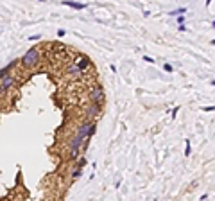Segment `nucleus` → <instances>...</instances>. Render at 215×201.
I'll list each match as a JSON object with an SVG mask.
<instances>
[{"mask_svg":"<svg viewBox=\"0 0 215 201\" xmlns=\"http://www.w3.org/2000/svg\"><path fill=\"white\" fill-rule=\"evenodd\" d=\"M38 59H40V52H38L36 47H32V49H29V50L25 52V56L22 58V63H23V66L31 68V66H34V65L38 63Z\"/></svg>","mask_w":215,"mask_h":201,"instance_id":"nucleus-1","label":"nucleus"},{"mask_svg":"<svg viewBox=\"0 0 215 201\" xmlns=\"http://www.w3.org/2000/svg\"><path fill=\"white\" fill-rule=\"evenodd\" d=\"M90 99H92L93 104H104V99H106V94H104V88L102 86H93L92 92H90Z\"/></svg>","mask_w":215,"mask_h":201,"instance_id":"nucleus-2","label":"nucleus"},{"mask_svg":"<svg viewBox=\"0 0 215 201\" xmlns=\"http://www.w3.org/2000/svg\"><path fill=\"white\" fill-rule=\"evenodd\" d=\"M82 138H79V137H74L72 138V142H70V156L72 158H77V155H79V149H81V146H82Z\"/></svg>","mask_w":215,"mask_h":201,"instance_id":"nucleus-3","label":"nucleus"},{"mask_svg":"<svg viewBox=\"0 0 215 201\" xmlns=\"http://www.w3.org/2000/svg\"><path fill=\"white\" fill-rule=\"evenodd\" d=\"M101 110H102V106L90 103V104L86 106V117H93V119H95V117L101 115Z\"/></svg>","mask_w":215,"mask_h":201,"instance_id":"nucleus-4","label":"nucleus"},{"mask_svg":"<svg viewBox=\"0 0 215 201\" xmlns=\"http://www.w3.org/2000/svg\"><path fill=\"white\" fill-rule=\"evenodd\" d=\"M13 85H14V77H13L11 74H7L6 77H2V83H0V86H2L6 92H7V90H9Z\"/></svg>","mask_w":215,"mask_h":201,"instance_id":"nucleus-5","label":"nucleus"},{"mask_svg":"<svg viewBox=\"0 0 215 201\" xmlns=\"http://www.w3.org/2000/svg\"><path fill=\"white\" fill-rule=\"evenodd\" d=\"M66 74H68V75H79V74H81V70L77 68V65H70V66H68V70H66Z\"/></svg>","mask_w":215,"mask_h":201,"instance_id":"nucleus-6","label":"nucleus"},{"mask_svg":"<svg viewBox=\"0 0 215 201\" xmlns=\"http://www.w3.org/2000/svg\"><path fill=\"white\" fill-rule=\"evenodd\" d=\"M88 66H90V61H88V59H86V58H82L81 61H79V63H77V68H79V70H86V68H88Z\"/></svg>","mask_w":215,"mask_h":201,"instance_id":"nucleus-7","label":"nucleus"},{"mask_svg":"<svg viewBox=\"0 0 215 201\" xmlns=\"http://www.w3.org/2000/svg\"><path fill=\"white\" fill-rule=\"evenodd\" d=\"M65 6H70V7H74V9H84L86 7V4H75V2H63Z\"/></svg>","mask_w":215,"mask_h":201,"instance_id":"nucleus-8","label":"nucleus"},{"mask_svg":"<svg viewBox=\"0 0 215 201\" xmlns=\"http://www.w3.org/2000/svg\"><path fill=\"white\" fill-rule=\"evenodd\" d=\"M186 13V7H179V9H176V11H172L170 14H185Z\"/></svg>","mask_w":215,"mask_h":201,"instance_id":"nucleus-9","label":"nucleus"},{"mask_svg":"<svg viewBox=\"0 0 215 201\" xmlns=\"http://www.w3.org/2000/svg\"><path fill=\"white\" fill-rule=\"evenodd\" d=\"M190 151H192V149H190V142L186 140V147H185V156H188V155H190Z\"/></svg>","mask_w":215,"mask_h":201,"instance_id":"nucleus-10","label":"nucleus"},{"mask_svg":"<svg viewBox=\"0 0 215 201\" xmlns=\"http://www.w3.org/2000/svg\"><path fill=\"white\" fill-rule=\"evenodd\" d=\"M79 176H81V169H75L74 172H72V178H74V180H75V178H79Z\"/></svg>","mask_w":215,"mask_h":201,"instance_id":"nucleus-11","label":"nucleus"},{"mask_svg":"<svg viewBox=\"0 0 215 201\" xmlns=\"http://www.w3.org/2000/svg\"><path fill=\"white\" fill-rule=\"evenodd\" d=\"M163 70H165V72H172V65L163 63Z\"/></svg>","mask_w":215,"mask_h":201,"instance_id":"nucleus-12","label":"nucleus"},{"mask_svg":"<svg viewBox=\"0 0 215 201\" xmlns=\"http://www.w3.org/2000/svg\"><path fill=\"white\" fill-rule=\"evenodd\" d=\"M215 106H203V111H213Z\"/></svg>","mask_w":215,"mask_h":201,"instance_id":"nucleus-13","label":"nucleus"},{"mask_svg":"<svg viewBox=\"0 0 215 201\" xmlns=\"http://www.w3.org/2000/svg\"><path fill=\"white\" fill-rule=\"evenodd\" d=\"M143 61H147V63H154V59L151 56H143Z\"/></svg>","mask_w":215,"mask_h":201,"instance_id":"nucleus-14","label":"nucleus"},{"mask_svg":"<svg viewBox=\"0 0 215 201\" xmlns=\"http://www.w3.org/2000/svg\"><path fill=\"white\" fill-rule=\"evenodd\" d=\"M177 23H179V25H183V23H185V16H177Z\"/></svg>","mask_w":215,"mask_h":201,"instance_id":"nucleus-15","label":"nucleus"},{"mask_svg":"<svg viewBox=\"0 0 215 201\" xmlns=\"http://www.w3.org/2000/svg\"><path fill=\"white\" fill-rule=\"evenodd\" d=\"M29 40H31V42H36V40H40V34H36V36H31Z\"/></svg>","mask_w":215,"mask_h":201,"instance_id":"nucleus-16","label":"nucleus"},{"mask_svg":"<svg viewBox=\"0 0 215 201\" xmlns=\"http://www.w3.org/2000/svg\"><path fill=\"white\" fill-rule=\"evenodd\" d=\"M4 94H6V90H4V88H2V86H0V97L4 95Z\"/></svg>","mask_w":215,"mask_h":201,"instance_id":"nucleus-17","label":"nucleus"},{"mask_svg":"<svg viewBox=\"0 0 215 201\" xmlns=\"http://www.w3.org/2000/svg\"><path fill=\"white\" fill-rule=\"evenodd\" d=\"M210 45H215V40H212V42H210Z\"/></svg>","mask_w":215,"mask_h":201,"instance_id":"nucleus-18","label":"nucleus"},{"mask_svg":"<svg viewBox=\"0 0 215 201\" xmlns=\"http://www.w3.org/2000/svg\"><path fill=\"white\" fill-rule=\"evenodd\" d=\"M212 27H215V20H213V22H212Z\"/></svg>","mask_w":215,"mask_h":201,"instance_id":"nucleus-19","label":"nucleus"},{"mask_svg":"<svg viewBox=\"0 0 215 201\" xmlns=\"http://www.w3.org/2000/svg\"><path fill=\"white\" fill-rule=\"evenodd\" d=\"M212 85H213V86H215V79H212Z\"/></svg>","mask_w":215,"mask_h":201,"instance_id":"nucleus-20","label":"nucleus"}]
</instances>
